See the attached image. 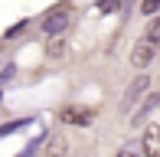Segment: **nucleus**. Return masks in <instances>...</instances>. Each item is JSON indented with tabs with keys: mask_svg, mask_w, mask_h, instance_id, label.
<instances>
[{
	"mask_svg": "<svg viewBox=\"0 0 160 157\" xmlns=\"http://www.w3.org/2000/svg\"><path fill=\"white\" fill-rule=\"evenodd\" d=\"M69 20H72V10H69V7H56V10H49L46 17H42L39 26H42L46 36H59V33H65Z\"/></svg>",
	"mask_w": 160,
	"mask_h": 157,
	"instance_id": "f257e3e1",
	"label": "nucleus"
},
{
	"mask_svg": "<svg viewBox=\"0 0 160 157\" xmlns=\"http://www.w3.org/2000/svg\"><path fill=\"white\" fill-rule=\"evenodd\" d=\"M147 85H150V78H147V75H137L134 82L128 85L124 98H121V115H134V105L141 102V95L147 92Z\"/></svg>",
	"mask_w": 160,
	"mask_h": 157,
	"instance_id": "f03ea898",
	"label": "nucleus"
},
{
	"mask_svg": "<svg viewBox=\"0 0 160 157\" xmlns=\"http://www.w3.org/2000/svg\"><path fill=\"white\" fill-rule=\"evenodd\" d=\"M154 56H157V46H154V43H147V39H141V43L134 46V53H131V62H134L137 69H144V66L154 62Z\"/></svg>",
	"mask_w": 160,
	"mask_h": 157,
	"instance_id": "7ed1b4c3",
	"label": "nucleus"
},
{
	"mask_svg": "<svg viewBox=\"0 0 160 157\" xmlns=\"http://www.w3.org/2000/svg\"><path fill=\"white\" fill-rule=\"evenodd\" d=\"M141 147H144V157H160V128L150 124L141 138Z\"/></svg>",
	"mask_w": 160,
	"mask_h": 157,
	"instance_id": "20e7f679",
	"label": "nucleus"
},
{
	"mask_svg": "<svg viewBox=\"0 0 160 157\" xmlns=\"http://www.w3.org/2000/svg\"><path fill=\"white\" fill-rule=\"evenodd\" d=\"M65 147H69V144H65L62 131H52V134L46 138V157H62V154H65Z\"/></svg>",
	"mask_w": 160,
	"mask_h": 157,
	"instance_id": "39448f33",
	"label": "nucleus"
},
{
	"mask_svg": "<svg viewBox=\"0 0 160 157\" xmlns=\"http://www.w3.org/2000/svg\"><path fill=\"white\" fill-rule=\"evenodd\" d=\"M157 105H160V95H147V98H144V102H141V108H137L134 115H131V118H134V124H137V121H144V118L150 115V111L157 108Z\"/></svg>",
	"mask_w": 160,
	"mask_h": 157,
	"instance_id": "423d86ee",
	"label": "nucleus"
},
{
	"mask_svg": "<svg viewBox=\"0 0 160 157\" xmlns=\"http://www.w3.org/2000/svg\"><path fill=\"white\" fill-rule=\"evenodd\" d=\"M144 39L154 43V46H160V17H154V20L147 23V30H144Z\"/></svg>",
	"mask_w": 160,
	"mask_h": 157,
	"instance_id": "0eeeda50",
	"label": "nucleus"
},
{
	"mask_svg": "<svg viewBox=\"0 0 160 157\" xmlns=\"http://www.w3.org/2000/svg\"><path fill=\"white\" fill-rule=\"evenodd\" d=\"M62 121H72V124H88L92 115H88V111H85V115H82V111H62Z\"/></svg>",
	"mask_w": 160,
	"mask_h": 157,
	"instance_id": "6e6552de",
	"label": "nucleus"
},
{
	"mask_svg": "<svg viewBox=\"0 0 160 157\" xmlns=\"http://www.w3.org/2000/svg\"><path fill=\"white\" fill-rule=\"evenodd\" d=\"M62 49H65V46H62V39H49V46H46V53L52 56V59H59V56H62Z\"/></svg>",
	"mask_w": 160,
	"mask_h": 157,
	"instance_id": "1a4fd4ad",
	"label": "nucleus"
},
{
	"mask_svg": "<svg viewBox=\"0 0 160 157\" xmlns=\"http://www.w3.org/2000/svg\"><path fill=\"white\" fill-rule=\"evenodd\" d=\"M141 10L147 13V17H154V13H160V0H144V3H141Z\"/></svg>",
	"mask_w": 160,
	"mask_h": 157,
	"instance_id": "9d476101",
	"label": "nucleus"
},
{
	"mask_svg": "<svg viewBox=\"0 0 160 157\" xmlns=\"http://www.w3.org/2000/svg\"><path fill=\"white\" fill-rule=\"evenodd\" d=\"M118 7H121V0H101L98 10H101V13H108V10H118Z\"/></svg>",
	"mask_w": 160,
	"mask_h": 157,
	"instance_id": "9b49d317",
	"label": "nucleus"
},
{
	"mask_svg": "<svg viewBox=\"0 0 160 157\" xmlns=\"http://www.w3.org/2000/svg\"><path fill=\"white\" fill-rule=\"evenodd\" d=\"M118 157H137V154H134V151H121Z\"/></svg>",
	"mask_w": 160,
	"mask_h": 157,
	"instance_id": "f8f14e48",
	"label": "nucleus"
}]
</instances>
